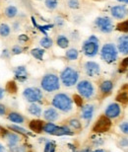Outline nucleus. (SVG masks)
I'll list each match as a JSON object with an SVG mask.
<instances>
[{
  "label": "nucleus",
  "mask_w": 128,
  "mask_h": 152,
  "mask_svg": "<svg viewBox=\"0 0 128 152\" xmlns=\"http://www.w3.org/2000/svg\"><path fill=\"white\" fill-rule=\"evenodd\" d=\"M64 23H65V21H64L63 18L61 17H55V19H54V24L57 26V27H62L64 25Z\"/></svg>",
  "instance_id": "obj_43"
},
{
  "label": "nucleus",
  "mask_w": 128,
  "mask_h": 152,
  "mask_svg": "<svg viewBox=\"0 0 128 152\" xmlns=\"http://www.w3.org/2000/svg\"><path fill=\"white\" fill-rule=\"evenodd\" d=\"M73 132L72 129H70L69 126H58V129H57L55 134L57 136H61V135H72Z\"/></svg>",
  "instance_id": "obj_27"
},
{
  "label": "nucleus",
  "mask_w": 128,
  "mask_h": 152,
  "mask_svg": "<svg viewBox=\"0 0 128 152\" xmlns=\"http://www.w3.org/2000/svg\"><path fill=\"white\" fill-rule=\"evenodd\" d=\"M11 34V28L8 24L1 23L0 24V37L2 38H7Z\"/></svg>",
  "instance_id": "obj_29"
},
{
  "label": "nucleus",
  "mask_w": 128,
  "mask_h": 152,
  "mask_svg": "<svg viewBox=\"0 0 128 152\" xmlns=\"http://www.w3.org/2000/svg\"><path fill=\"white\" fill-rule=\"evenodd\" d=\"M127 68H128V56L121 61L120 66H119V71L123 72V71H125Z\"/></svg>",
  "instance_id": "obj_41"
},
{
  "label": "nucleus",
  "mask_w": 128,
  "mask_h": 152,
  "mask_svg": "<svg viewBox=\"0 0 128 152\" xmlns=\"http://www.w3.org/2000/svg\"><path fill=\"white\" fill-rule=\"evenodd\" d=\"M28 112L32 115H35V117L39 118L42 115V109L39 104L36 103H31V105L28 107Z\"/></svg>",
  "instance_id": "obj_21"
},
{
  "label": "nucleus",
  "mask_w": 128,
  "mask_h": 152,
  "mask_svg": "<svg viewBox=\"0 0 128 152\" xmlns=\"http://www.w3.org/2000/svg\"><path fill=\"white\" fill-rule=\"evenodd\" d=\"M0 152H6V148L1 143H0Z\"/></svg>",
  "instance_id": "obj_50"
},
{
  "label": "nucleus",
  "mask_w": 128,
  "mask_h": 152,
  "mask_svg": "<svg viewBox=\"0 0 128 152\" xmlns=\"http://www.w3.org/2000/svg\"><path fill=\"white\" fill-rule=\"evenodd\" d=\"M93 152H105L103 149H96V150H94Z\"/></svg>",
  "instance_id": "obj_52"
},
{
  "label": "nucleus",
  "mask_w": 128,
  "mask_h": 152,
  "mask_svg": "<svg viewBox=\"0 0 128 152\" xmlns=\"http://www.w3.org/2000/svg\"><path fill=\"white\" fill-rule=\"evenodd\" d=\"M68 126L73 129L79 130V129H81L82 124L78 118H71V120H69V121H68Z\"/></svg>",
  "instance_id": "obj_32"
},
{
  "label": "nucleus",
  "mask_w": 128,
  "mask_h": 152,
  "mask_svg": "<svg viewBox=\"0 0 128 152\" xmlns=\"http://www.w3.org/2000/svg\"><path fill=\"white\" fill-rule=\"evenodd\" d=\"M7 118L9 121L14 124H24V121H25V118L21 114L16 113V112H11Z\"/></svg>",
  "instance_id": "obj_22"
},
{
  "label": "nucleus",
  "mask_w": 128,
  "mask_h": 152,
  "mask_svg": "<svg viewBox=\"0 0 128 152\" xmlns=\"http://www.w3.org/2000/svg\"><path fill=\"white\" fill-rule=\"evenodd\" d=\"M67 6L72 10H76V9L80 8V1L79 0H67Z\"/></svg>",
  "instance_id": "obj_36"
},
{
  "label": "nucleus",
  "mask_w": 128,
  "mask_h": 152,
  "mask_svg": "<svg viewBox=\"0 0 128 152\" xmlns=\"http://www.w3.org/2000/svg\"><path fill=\"white\" fill-rule=\"evenodd\" d=\"M118 2H120L121 4H125V5H127L128 4V0H117Z\"/></svg>",
  "instance_id": "obj_49"
},
{
  "label": "nucleus",
  "mask_w": 128,
  "mask_h": 152,
  "mask_svg": "<svg viewBox=\"0 0 128 152\" xmlns=\"http://www.w3.org/2000/svg\"><path fill=\"white\" fill-rule=\"evenodd\" d=\"M54 151H55V144L52 141L47 140L44 144V152H54Z\"/></svg>",
  "instance_id": "obj_37"
},
{
  "label": "nucleus",
  "mask_w": 128,
  "mask_h": 152,
  "mask_svg": "<svg viewBox=\"0 0 128 152\" xmlns=\"http://www.w3.org/2000/svg\"><path fill=\"white\" fill-rule=\"evenodd\" d=\"M41 87L45 92L51 93L59 90L60 88V78L55 73H47L42 76L41 80Z\"/></svg>",
  "instance_id": "obj_3"
},
{
  "label": "nucleus",
  "mask_w": 128,
  "mask_h": 152,
  "mask_svg": "<svg viewBox=\"0 0 128 152\" xmlns=\"http://www.w3.org/2000/svg\"><path fill=\"white\" fill-rule=\"evenodd\" d=\"M118 53H119V51L117 50L116 45L112 44V42H106V44H105L100 51V58L105 62L108 63V64H111V63L116 61Z\"/></svg>",
  "instance_id": "obj_5"
},
{
  "label": "nucleus",
  "mask_w": 128,
  "mask_h": 152,
  "mask_svg": "<svg viewBox=\"0 0 128 152\" xmlns=\"http://www.w3.org/2000/svg\"><path fill=\"white\" fill-rule=\"evenodd\" d=\"M42 117L45 121L53 123V121H57L59 118V113L57 111V109L55 108H47V110H44V112L42 113Z\"/></svg>",
  "instance_id": "obj_16"
},
{
  "label": "nucleus",
  "mask_w": 128,
  "mask_h": 152,
  "mask_svg": "<svg viewBox=\"0 0 128 152\" xmlns=\"http://www.w3.org/2000/svg\"><path fill=\"white\" fill-rule=\"evenodd\" d=\"M96 28L99 30V32L103 34H111L114 30V24L111 18L108 16H100L96 18L94 21Z\"/></svg>",
  "instance_id": "obj_6"
},
{
  "label": "nucleus",
  "mask_w": 128,
  "mask_h": 152,
  "mask_svg": "<svg viewBox=\"0 0 128 152\" xmlns=\"http://www.w3.org/2000/svg\"><path fill=\"white\" fill-rule=\"evenodd\" d=\"M44 123L41 120H32L29 124V127L32 132L36 133H41L44 132Z\"/></svg>",
  "instance_id": "obj_20"
},
{
  "label": "nucleus",
  "mask_w": 128,
  "mask_h": 152,
  "mask_svg": "<svg viewBox=\"0 0 128 152\" xmlns=\"http://www.w3.org/2000/svg\"><path fill=\"white\" fill-rule=\"evenodd\" d=\"M116 47L121 54L128 56V34H122L118 37Z\"/></svg>",
  "instance_id": "obj_14"
},
{
  "label": "nucleus",
  "mask_w": 128,
  "mask_h": 152,
  "mask_svg": "<svg viewBox=\"0 0 128 152\" xmlns=\"http://www.w3.org/2000/svg\"><path fill=\"white\" fill-rule=\"evenodd\" d=\"M56 45H58L60 48H67L70 45L69 39L66 37L65 35H58L56 38Z\"/></svg>",
  "instance_id": "obj_23"
},
{
  "label": "nucleus",
  "mask_w": 128,
  "mask_h": 152,
  "mask_svg": "<svg viewBox=\"0 0 128 152\" xmlns=\"http://www.w3.org/2000/svg\"><path fill=\"white\" fill-rule=\"evenodd\" d=\"M11 152H26V148L25 146H21V145H16L14 147L10 148Z\"/></svg>",
  "instance_id": "obj_42"
},
{
  "label": "nucleus",
  "mask_w": 128,
  "mask_h": 152,
  "mask_svg": "<svg viewBox=\"0 0 128 152\" xmlns=\"http://www.w3.org/2000/svg\"><path fill=\"white\" fill-rule=\"evenodd\" d=\"M14 75H15V79H17V80L20 82L26 81L29 77V73H28V70H27V67L24 65H20V66L15 67L14 68Z\"/></svg>",
  "instance_id": "obj_15"
},
{
  "label": "nucleus",
  "mask_w": 128,
  "mask_h": 152,
  "mask_svg": "<svg viewBox=\"0 0 128 152\" xmlns=\"http://www.w3.org/2000/svg\"><path fill=\"white\" fill-rule=\"evenodd\" d=\"M77 91L79 95L82 96L85 99H91L95 96L96 90L95 86L91 81L84 79V80L79 81L77 83Z\"/></svg>",
  "instance_id": "obj_7"
},
{
  "label": "nucleus",
  "mask_w": 128,
  "mask_h": 152,
  "mask_svg": "<svg viewBox=\"0 0 128 152\" xmlns=\"http://www.w3.org/2000/svg\"><path fill=\"white\" fill-rule=\"evenodd\" d=\"M9 129L13 130L14 132H17V133H19V134H22V135L29 134V132H27L25 129H23V127H21L19 126H16V124H11V126H9Z\"/></svg>",
  "instance_id": "obj_33"
},
{
  "label": "nucleus",
  "mask_w": 128,
  "mask_h": 152,
  "mask_svg": "<svg viewBox=\"0 0 128 152\" xmlns=\"http://www.w3.org/2000/svg\"><path fill=\"white\" fill-rule=\"evenodd\" d=\"M23 51H24V48L20 45H15L11 48L12 54H15V56H16V54H21Z\"/></svg>",
  "instance_id": "obj_38"
},
{
  "label": "nucleus",
  "mask_w": 128,
  "mask_h": 152,
  "mask_svg": "<svg viewBox=\"0 0 128 152\" xmlns=\"http://www.w3.org/2000/svg\"><path fill=\"white\" fill-rule=\"evenodd\" d=\"M120 114H121V107L116 102L111 103L109 105L106 106V108L105 110V115H106V117L109 118L111 120L119 118Z\"/></svg>",
  "instance_id": "obj_12"
},
{
  "label": "nucleus",
  "mask_w": 128,
  "mask_h": 152,
  "mask_svg": "<svg viewBox=\"0 0 128 152\" xmlns=\"http://www.w3.org/2000/svg\"><path fill=\"white\" fill-rule=\"evenodd\" d=\"M4 15L8 19H13L18 15V8L14 5H9L4 10Z\"/></svg>",
  "instance_id": "obj_24"
},
{
  "label": "nucleus",
  "mask_w": 128,
  "mask_h": 152,
  "mask_svg": "<svg viewBox=\"0 0 128 152\" xmlns=\"http://www.w3.org/2000/svg\"><path fill=\"white\" fill-rule=\"evenodd\" d=\"M79 77V71L76 68L72 66H66L63 70L60 72V81L65 87H72L78 83Z\"/></svg>",
  "instance_id": "obj_4"
},
{
  "label": "nucleus",
  "mask_w": 128,
  "mask_h": 152,
  "mask_svg": "<svg viewBox=\"0 0 128 152\" xmlns=\"http://www.w3.org/2000/svg\"><path fill=\"white\" fill-rule=\"evenodd\" d=\"M5 138H6V140H7L8 146L10 148L18 145L21 140L20 135L18 134L17 132H8V133L5 136Z\"/></svg>",
  "instance_id": "obj_19"
},
{
  "label": "nucleus",
  "mask_w": 128,
  "mask_h": 152,
  "mask_svg": "<svg viewBox=\"0 0 128 152\" xmlns=\"http://www.w3.org/2000/svg\"><path fill=\"white\" fill-rule=\"evenodd\" d=\"M6 111H7V109L3 104H0V115H4L6 114Z\"/></svg>",
  "instance_id": "obj_45"
},
{
  "label": "nucleus",
  "mask_w": 128,
  "mask_h": 152,
  "mask_svg": "<svg viewBox=\"0 0 128 152\" xmlns=\"http://www.w3.org/2000/svg\"><path fill=\"white\" fill-rule=\"evenodd\" d=\"M39 45L44 48V50H48L53 45V39L45 36V37H42L39 39Z\"/></svg>",
  "instance_id": "obj_28"
},
{
  "label": "nucleus",
  "mask_w": 128,
  "mask_h": 152,
  "mask_svg": "<svg viewBox=\"0 0 128 152\" xmlns=\"http://www.w3.org/2000/svg\"><path fill=\"white\" fill-rule=\"evenodd\" d=\"M73 100H74V103L78 107H82V106H83V97L80 96L79 94L78 95L76 94V95L73 96Z\"/></svg>",
  "instance_id": "obj_40"
},
{
  "label": "nucleus",
  "mask_w": 128,
  "mask_h": 152,
  "mask_svg": "<svg viewBox=\"0 0 128 152\" xmlns=\"http://www.w3.org/2000/svg\"><path fill=\"white\" fill-rule=\"evenodd\" d=\"M23 97L26 99V101L30 103H38L42 100L44 94H42V91L38 87H28L24 90Z\"/></svg>",
  "instance_id": "obj_8"
},
{
  "label": "nucleus",
  "mask_w": 128,
  "mask_h": 152,
  "mask_svg": "<svg viewBox=\"0 0 128 152\" xmlns=\"http://www.w3.org/2000/svg\"><path fill=\"white\" fill-rule=\"evenodd\" d=\"M116 29H117V31L122 32L124 34H128V20L118 23L116 25Z\"/></svg>",
  "instance_id": "obj_34"
},
{
  "label": "nucleus",
  "mask_w": 128,
  "mask_h": 152,
  "mask_svg": "<svg viewBox=\"0 0 128 152\" xmlns=\"http://www.w3.org/2000/svg\"><path fill=\"white\" fill-rule=\"evenodd\" d=\"M57 129H58V126H56V124H53V123H50V121H47V123L44 124V132L47 133V134L54 135V134H55Z\"/></svg>",
  "instance_id": "obj_25"
},
{
  "label": "nucleus",
  "mask_w": 128,
  "mask_h": 152,
  "mask_svg": "<svg viewBox=\"0 0 128 152\" xmlns=\"http://www.w3.org/2000/svg\"><path fill=\"white\" fill-rule=\"evenodd\" d=\"M28 39H29V38L27 37V36H25V35H22V36H20V37H19V41L20 42L21 41H22V42H27Z\"/></svg>",
  "instance_id": "obj_46"
},
{
  "label": "nucleus",
  "mask_w": 128,
  "mask_h": 152,
  "mask_svg": "<svg viewBox=\"0 0 128 152\" xmlns=\"http://www.w3.org/2000/svg\"><path fill=\"white\" fill-rule=\"evenodd\" d=\"M115 100L118 103H121V104H128V84H124L118 90Z\"/></svg>",
  "instance_id": "obj_17"
},
{
  "label": "nucleus",
  "mask_w": 128,
  "mask_h": 152,
  "mask_svg": "<svg viewBox=\"0 0 128 152\" xmlns=\"http://www.w3.org/2000/svg\"><path fill=\"white\" fill-rule=\"evenodd\" d=\"M74 152H77V151H74Z\"/></svg>",
  "instance_id": "obj_53"
},
{
  "label": "nucleus",
  "mask_w": 128,
  "mask_h": 152,
  "mask_svg": "<svg viewBox=\"0 0 128 152\" xmlns=\"http://www.w3.org/2000/svg\"><path fill=\"white\" fill-rule=\"evenodd\" d=\"M3 97H4V90H3L1 87H0V100H1Z\"/></svg>",
  "instance_id": "obj_48"
},
{
  "label": "nucleus",
  "mask_w": 128,
  "mask_h": 152,
  "mask_svg": "<svg viewBox=\"0 0 128 152\" xmlns=\"http://www.w3.org/2000/svg\"><path fill=\"white\" fill-rule=\"evenodd\" d=\"M84 72L89 77H97L100 74V65L94 60H88L83 64Z\"/></svg>",
  "instance_id": "obj_10"
},
{
  "label": "nucleus",
  "mask_w": 128,
  "mask_h": 152,
  "mask_svg": "<svg viewBox=\"0 0 128 152\" xmlns=\"http://www.w3.org/2000/svg\"><path fill=\"white\" fill-rule=\"evenodd\" d=\"M119 129L123 134L128 135V121H122V123H120Z\"/></svg>",
  "instance_id": "obj_39"
},
{
  "label": "nucleus",
  "mask_w": 128,
  "mask_h": 152,
  "mask_svg": "<svg viewBox=\"0 0 128 152\" xmlns=\"http://www.w3.org/2000/svg\"><path fill=\"white\" fill-rule=\"evenodd\" d=\"M121 147H128V138H122L119 142Z\"/></svg>",
  "instance_id": "obj_44"
},
{
  "label": "nucleus",
  "mask_w": 128,
  "mask_h": 152,
  "mask_svg": "<svg viewBox=\"0 0 128 152\" xmlns=\"http://www.w3.org/2000/svg\"><path fill=\"white\" fill-rule=\"evenodd\" d=\"M81 152H92V151H91L90 148H84V149L82 150Z\"/></svg>",
  "instance_id": "obj_51"
},
{
  "label": "nucleus",
  "mask_w": 128,
  "mask_h": 152,
  "mask_svg": "<svg viewBox=\"0 0 128 152\" xmlns=\"http://www.w3.org/2000/svg\"><path fill=\"white\" fill-rule=\"evenodd\" d=\"M82 53L87 57H95L100 53V39L95 35H92L82 45Z\"/></svg>",
  "instance_id": "obj_2"
},
{
  "label": "nucleus",
  "mask_w": 128,
  "mask_h": 152,
  "mask_svg": "<svg viewBox=\"0 0 128 152\" xmlns=\"http://www.w3.org/2000/svg\"><path fill=\"white\" fill-rule=\"evenodd\" d=\"M31 54L35 57L36 59L38 60H42L44 59V48H33L31 50Z\"/></svg>",
  "instance_id": "obj_31"
},
{
  "label": "nucleus",
  "mask_w": 128,
  "mask_h": 152,
  "mask_svg": "<svg viewBox=\"0 0 128 152\" xmlns=\"http://www.w3.org/2000/svg\"><path fill=\"white\" fill-rule=\"evenodd\" d=\"M65 57L68 60H77L79 57V50L75 48H70L66 50Z\"/></svg>",
  "instance_id": "obj_26"
},
{
  "label": "nucleus",
  "mask_w": 128,
  "mask_h": 152,
  "mask_svg": "<svg viewBox=\"0 0 128 152\" xmlns=\"http://www.w3.org/2000/svg\"><path fill=\"white\" fill-rule=\"evenodd\" d=\"M113 90V82L111 80H103L100 84V92L103 96L109 95Z\"/></svg>",
  "instance_id": "obj_18"
},
{
  "label": "nucleus",
  "mask_w": 128,
  "mask_h": 152,
  "mask_svg": "<svg viewBox=\"0 0 128 152\" xmlns=\"http://www.w3.org/2000/svg\"><path fill=\"white\" fill-rule=\"evenodd\" d=\"M44 5L49 10H54L58 6V1L57 0H44Z\"/></svg>",
  "instance_id": "obj_35"
},
{
  "label": "nucleus",
  "mask_w": 128,
  "mask_h": 152,
  "mask_svg": "<svg viewBox=\"0 0 128 152\" xmlns=\"http://www.w3.org/2000/svg\"><path fill=\"white\" fill-rule=\"evenodd\" d=\"M13 29H14V31H18V30H20V24H19V22H15L14 23Z\"/></svg>",
  "instance_id": "obj_47"
},
{
  "label": "nucleus",
  "mask_w": 128,
  "mask_h": 152,
  "mask_svg": "<svg viewBox=\"0 0 128 152\" xmlns=\"http://www.w3.org/2000/svg\"><path fill=\"white\" fill-rule=\"evenodd\" d=\"M51 104L54 108L63 113H69L73 109V100L68 94L65 93H57L54 95Z\"/></svg>",
  "instance_id": "obj_1"
},
{
  "label": "nucleus",
  "mask_w": 128,
  "mask_h": 152,
  "mask_svg": "<svg viewBox=\"0 0 128 152\" xmlns=\"http://www.w3.org/2000/svg\"><path fill=\"white\" fill-rule=\"evenodd\" d=\"M111 15L115 20H123L128 15V7L125 4L114 5L111 8Z\"/></svg>",
  "instance_id": "obj_11"
},
{
  "label": "nucleus",
  "mask_w": 128,
  "mask_h": 152,
  "mask_svg": "<svg viewBox=\"0 0 128 152\" xmlns=\"http://www.w3.org/2000/svg\"><path fill=\"white\" fill-rule=\"evenodd\" d=\"M5 90L10 94H16L17 91H18V86H17L16 82L13 81V80L8 81L7 83H6Z\"/></svg>",
  "instance_id": "obj_30"
},
{
  "label": "nucleus",
  "mask_w": 128,
  "mask_h": 152,
  "mask_svg": "<svg viewBox=\"0 0 128 152\" xmlns=\"http://www.w3.org/2000/svg\"><path fill=\"white\" fill-rule=\"evenodd\" d=\"M94 114H95V106L91 105V104H87L82 106L81 109V118H83L84 121H86L87 123H90L91 120L94 117Z\"/></svg>",
  "instance_id": "obj_13"
},
{
  "label": "nucleus",
  "mask_w": 128,
  "mask_h": 152,
  "mask_svg": "<svg viewBox=\"0 0 128 152\" xmlns=\"http://www.w3.org/2000/svg\"><path fill=\"white\" fill-rule=\"evenodd\" d=\"M111 127V118H108L106 115H102L97 120L93 126V132L97 133H103L108 132Z\"/></svg>",
  "instance_id": "obj_9"
}]
</instances>
